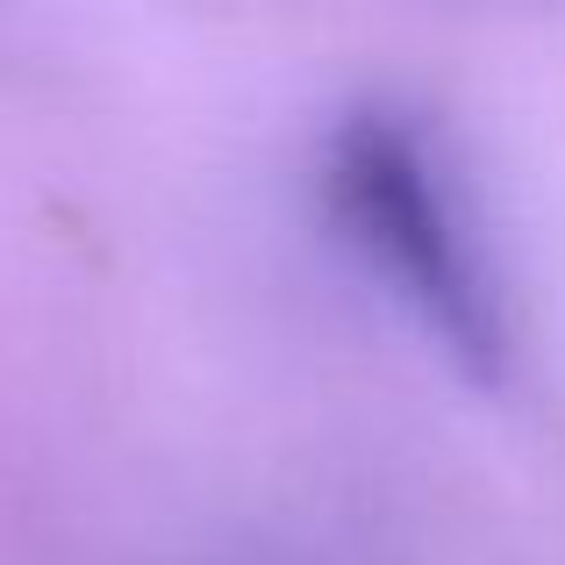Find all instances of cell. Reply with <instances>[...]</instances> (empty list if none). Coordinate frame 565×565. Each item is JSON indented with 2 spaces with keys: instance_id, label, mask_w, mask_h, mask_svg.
<instances>
[{
  "instance_id": "obj_1",
  "label": "cell",
  "mask_w": 565,
  "mask_h": 565,
  "mask_svg": "<svg viewBox=\"0 0 565 565\" xmlns=\"http://www.w3.org/2000/svg\"><path fill=\"white\" fill-rule=\"evenodd\" d=\"M322 207L380 287L429 330V344L472 386L515 373V322L494 250L480 236L466 186L423 115L401 100H359L322 137Z\"/></svg>"
}]
</instances>
